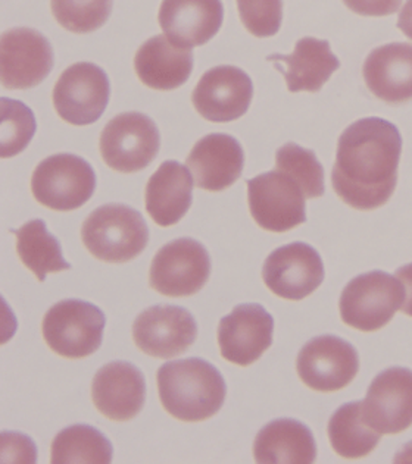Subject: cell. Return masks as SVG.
<instances>
[{
    "instance_id": "cb8c5ba5",
    "label": "cell",
    "mask_w": 412,
    "mask_h": 464,
    "mask_svg": "<svg viewBox=\"0 0 412 464\" xmlns=\"http://www.w3.org/2000/svg\"><path fill=\"white\" fill-rule=\"evenodd\" d=\"M137 77L153 90H175L191 78L193 54L163 35H155L142 44L134 58Z\"/></svg>"
},
{
    "instance_id": "d6a6232c",
    "label": "cell",
    "mask_w": 412,
    "mask_h": 464,
    "mask_svg": "<svg viewBox=\"0 0 412 464\" xmlns=\"http://www.w3.org/2000/svg\"><path fill=\"white\" fill-rule=\"evenodd\" d=\"M343 4L358 15L387 16L401 8L402 0H343Z\"/></svg>"
},
{
    "instance_id": "f546056e",
    "label": "cell",
    "mask_w": 412,
    "mask_h": 464,
    "mask_svg": "<svg viewBox=\"0 0 412 464\" xmlns=\"http://www.w3.org/2000/svg\"><path fill=\"white\" fill-rule=\"evenodd\" d=\"M277 169L284 170L304 188L307 198H319L324 194V169L314 151L298 144H284L277 150Z\"/></svg>"
},
{
    "instance_id": "4dcf8cb0",
    "label": "cell",
    "mask_w": 412,
    "mask_h": 464,
    "mask_svg": "<svg viewBox=\"0 0 412 464\" xmlns=\"http://www.w3.org/2000/svg\"><path fill=\"white\" fill-rule=\"evenodd\" d=\"M51 8L59 25L71 33L87 34L108 21L113 0H51Z\"/></svg>"
},
{
    "instance_id": "ba28073f",
    "label": "cell",
    "mask_w": 412,
    "mask_h": 464,
    "mask_svg": "<svg viewBox=\"0 0 412 464\" xmlns=\"http://www.w3.org/2000/svg\"><path fill=\"white\" fill-rule=\"evenodd\" d=\"M158 127L141 112L120 113L101 134V155L113 170L132 174L148 168L160 151Z\"/></svg>"
},
{
    "instance_id": "d6986e66",
    "label": "cell",
    "mask_w": 412,
    "mask_h": 464,
    "mask_svg": "<svg viewBox=\"0 0 412 464\" xmlns=\"http://www.w3.org/2000/svg\"><path fill=\"white\" fill-rule=\"evenodd\" d=\"M160 25L180 47L203 46L215 37L224 20L221 0H162Z\"/></svg>"
},
{
    "instance_id": "9c48e42d",
    "label": "cell",
    "mask_w": 412,
    "mask_h": 464,
    "mask_svg": "<svg viewBox=\"0 0 412 464\" xmlns=\"http://www.w3.org/2000/svg\"><path fill=\"white\" fill-rule=\"evenodd\" d=\"M210 275V253L202 244L193 238H177L156 253L149 284L160 295L189 297L202 290Z\"/></svg>"
},
{
    "instance_id": "e0dca14e",
    "label": "cell",
    "mask_w": 412,
    "mask_h": 464,
    "mask_svg": "<svg viewBox=\"0 0 412 464\" xmlns=\"http://www.w3.org/2000/svg\"><path fill=\"white\" fill-rule=\"evenodd\" d=\"M274 319L260 304H240L218 326L221 356L230 363L250 366L272 344Z\"/></svg>"
},
{
    "instance_id": "52a82bcc",
    "label": "cell",
    "mask_w": 412,
    "mask_h": 464,
    "mask_svg": "<svg viewBox=\"0 0 412 464\" xmlns=\"http://www.w3.org/2000/svg\"><path fill=\"white\" fill-rule=\"evenodd\" d=\"M304 188L284 170L248 179V203L253 221L270 232H286L307 222Z\"/></svg>"
},
{
    "instance_id": "5bb4252c",
    "label": "cell",
    "mask_w": 412,
    "mask_h": 464,
    "mask_svg": "<svg viewBox=\"0 0 412 464\" xmlns=\"http://www.w3.org/2000/svg\"><path fill=\"white\" fill-rule=\"evenodd\" d=\"M262 279L274 295L284 300L299 302L323 284V260L309 244H288L267 257L262 267Z\"/></svg>"
},
{
    "instance_id": "f1b7e54d",
    "label": "cell",
    "mask_w": 412,
    "mask_h": 464,
    "mask_svg": "<svg viewBox=\"0 0 412 464\" xmlns=\"http://www.w3.org/2000/svg\"><path fill=\"white\" fill-rule=\"evenodd\" d=\"M34 113L23 102L0 99V156L14 158L27 149L35 134Z\"/></svg>"
},
{
    "instance_id": "30bf717a",
    "label": "cell",
    "mask_w": 412,
    "mask_h": 464,
    "mask_svg": "<svg viewBox=\"0 0 412 464\" xmlns=\"http://www.w3.org/2000/svg\"><path fill=\"white\" fill-rule=\"evenodd\" d=\"M109 78L101 66L78 63L64 71L54 89V105L65 122L94 124L109 103Z\"/></svg>"
},
{
    "instance_id": "1f68e13d",
    "label": "cell",
    "mask_w": 412,
    "mask_h": 464,
    "mask_svg": "<svg viewBox=\"0 0 412 464\" xmlns=\"http://www.w3.org/2000/svg\"><path fill=\"white\" fill-rule=\"evenodd\" d=\"M246 30L265 39L276 35L283 21V0H236Z\"/></svg>"
},
{
    "instance_id": "d4e9b609",
    "label": "cell",
    "mask_w": 412,
    "mask_h": 464,
    "mask_svg": "<svg viewBox=\"0 0 412 464\" xmlns=\"http://www.w3.org/2000/svg\"><path fill=\"white\" fill-rule=\"evenodd\" d=\"M253 457L260 464H311L317 459V445L307 425L279 419L258 432Z\"/></svg>"
},
{
    "instance_id": "6da1fadb",
    "label": "cell",
    "mask_w": 412,
    "mask_h": 464,
    "mask_svg": "<svg viewBox=\"0 0 412 464\" xmlns=\"http://www.w3.org/2000/svg\"><path fill=\"white\" fill-rule=\"evenodd\" d=\"M402 137L392 122L364 118L342 132L331 172L340 200L357 210L386 205L397 188Z\"/></svg>"
},
{
    "instance_id": "4fadbf2b",
    "label": "cell",
    "mask_w": 412,
    "mask_h": 464,
    "mask_svg": "<svg viewBox=\"0 0 412 464\" xmlns=\"http://www.w3.org/2000/svg\"><path fill=\"white\" fill-rule=\"evenodd\" d=\"M198 338L195 317L184 307L161 304L143 310L132 324L139 350L156 359H172L187 352Z\"/></svg>"
},
{
    "instance_id": "44dd1931",
    "label": "cell",
    "mask_w": 412,
    "mask_h": 464,
    "mask_svg": "<svg viewBox=\"0 0 412 464\" xmlns=\"http://www.w3.org/2000/svg\"><path fill=\"white\" fill-rule=\"evenodd\" d=\"M362 75L374 96L390 105L412 101V44L390 43L367 56Z\"/></svg>"
},
{
    "instance_id": "5b68a950",
    "label": "cell",
    "mask_w": 412,
    "mask_h": 464,
    "mask_svg": "<svg viewBox=\"0 0 412 464\" xmlns=\"http://www.w3.org/2000/svg\"><path fill=\"white\" fill-rule=\"evenodd\" d=\"M405 290L399 279L373 271L352 279L338 302L340 317L350 328L374 333L387 325L402 309Z\"/></svg>"
},
{
    "instance_id": "ac0fdd59",
    "label": "cell",
    "mask_w": 412,
    "mask_h": 464,
    "mask_svg": "<svg viewBox=\"0 0 412 464\" xmlns=\"http://www.w3.org/2000/svg\"><path fill=\"white\" fill-rule=\"evenodd\" d=\"M92 400L105 418L113 422H129L144 406L146 382L143 373L129 362L105 364L94 375Z\"/></svg>"
},
{
    "instance_id": "9a60e30c",
    "label": "cell",
    "mask_w": 412,
    "mask_h": 464,
    "mask_svg": "<svg viewBox=\"0 0 412 464\" xmlns=\"http://www.w3.org/2000/svg\"><path fill=\"white\" fill-rule=\"evenodd\" d=\"M253 97L250 75L238 66H215L206 71L191 94L199 115L211 122H231L245 115Z\"/></svg>"
},
{
    "instance_id": "ffe728a7",
    "label": "cell",
    "mask_w": 412,
    "mask_h": 464,
    "mask_svg": "<svg viewBox=\"0 0 412 464\" xmlns=\"http://www.w3.org/2000/svg\"><path fill=\"white\" fill-rule=\"evenodd\" d=\"M186 165L199 188L222 191L240 179L245 155L238 140L217 132L199 140Z\"/></svg>"
},
{
    "instance_id": "836d02e7",
    "label": "cell",
    "mask_w": 412,
    "mask_h": 464,
    "mask_svg": "<svg viewBox=\"0 0 412 464\" xmlns=\"http://www.w3.org/2000/svg\"><path fill=\"white\" fill-rule=\"evenodd\" d=\"M397 278L401 281L405 290V300L401 310L405 314L412 317V264L399 267Z\"/></svg>"
},
{
    "instance_id": "8992f818",
    "label": "cell",
    "mask_w": 412,
    "mask_h": 464,
    "mask_svg": "<svg viewBox=\"0 0 412 464\" xmlns=\"http://www.w3.org/2000/svg\"><path fill=\"white\" fill-rule=\"evenodd\" d=\"M96 190V174L86 159L71 153L49 156L32 177L35 200L47 209L71 212L86 205Z\"/></svg>"
},
{
    "instance_id": "3957f363",
    "label": "cell",
    "mask_w": 412,
    "mask_h": 464,
    "mask_svg": "<svg viewBox=\"0 0 412 464\" xmlns=\"http://www.w3.org/2000/svg\"><path fill=\"white\" fill-rule=\"evenodd\" d=\"M82 240L90 255L108 264L136 259L148 246L149 229L139 210L109 203L93 210L82 227Z\"/></svg>"
},
{
    "instance_id": "4316f807",
    "label": "cell",
    "mask_w": 412,
    "mask_h": 464,
    "mask_svg": "<svg viewBox=\"0 0 412 464\" xmlns=\"http://www.w3.org/2000/svg\"><path fill=\"white\" fill-rule=\"evenodd\" d=\"M16 234V252L21 262L44 283L47 274L70 271L71 265L64 259L63 248L56 237L47 231L42 219L27 222Z\"/></svg>"
},
{
    "instance_id": "484cf974",
    "label": "cell",
    "mask_w": 412,
    "mask_h": 464,
    "mask_svg": "<svg viewBox=\"0 0 412 464\" xmlns=\"http://www.w3.org/2000/svg\"><path fill=\"white\" fill-rule=\"evenodd\" d=\"M327 432L336 453L349 460L368 456L378 447L381 437V433L362 418V401L338 407L329 420Z\"/></svg>"
},
{
    "instance_id": "7c38bea8",
    "label": "cell",
    "mask_w": 412,
    "mask_h": 464,
    "mask_svg": "<svg viewBox=\"0 0 412 464\" xmlns=\"http://www.w3.org/2000/svg\"><path fill=\"white\" fill-rule=\"evenodd\" d=\"M54 68L51 43L33 28H12L0 40V80L5 89L27 90Z\"/></svg>"
},
{
    "instance_id": "277c9868",
    "label": "cell",
    "mask_w": 412,
    "mask_h": 464,
    "mask_svg": "<svg viewBox=\"0 0 412 464\" xmlns=\"http://www.w3.org/2000/svg\"><path fill=\"white\" fill-rule=\"evenodd\" d=\"M106 317L92 303L68 298L47 310L42 334L52 352L66 359H84L98 352Z\"/></svg>"
},
{
    "instance_id": "603a6c76",
    "label": "cell",
    "mask_w": 412,
    "mask_h": 464,
    "mask_svg": "<svg viewBox=\"0 0 412 464\" xmlns=\"http://www.w3.org/2000/svg\"><path fill=\"white\" fill-rule=\"evenodd\" d=\"M193 177L177 160H165L144 191L146 210L155 224L172 227L183 219L193 200Z\"/></svg>"
},
{
    "instance_id": "e575fe53",
    "label": "cell",
    "mask_w": 412,
    "mask_h": 464,
    "mask_svg": "<svg viewBox=\"0 0 412 464\" xmlns=\"http://www.w3.org/2000/svg\"><path fill=\"white\" fill-rule=\"evenodd\" d=\"M397 28L412 40V0H407V4L404 5L397 18Z\"/></svg>"
},
{
    "instance_id": "7a4b0ae2",
    "label": "cell",
    "mask_w": 412,
    "mask_h": 464,
    "mask_svg": "<svg viewBox=\"0 0 412 464\" xmlns=\"http://www.w3.org/2000/svg\"><path fill=\"white\" fill-rule=\"evenodd\" d=\"M156 382L163 409L181 422H203L226 401V381L214 364L199 357L162 364Z\"/></svg>"
},
{
    "instance_id": "83f0119b",
    "label": "cell",
    "mask_w": 412,
    "mask_h": 464,
    "mask_svg": "<svg viewBox=\"0 0 412 464\" xmlns=\"http://www.w3.org/2000/svg\"><path fill=\"white\" fill-rule=\"evenodd\" d=\"M113 444L108 438L89 425H73L54 437L51 447L52 464H109Z\"/></svg>"
},
{
    "instance_id": "8fae6325",
    "label": "cell",
    "mask_w": 412,
    "mask_h": 464,
    "mask_svg": "<svg viewBox=\"0 0 412 464\" xmlns=\"http://www.w3.org/2000/svg\"><path fill=\"white\" fill-rule=\"evenodd\" d=\"M296 371L300 381L314 391L335 392L348 387L359 371L354 345L335 335H321L302 347Z\"/></svg>"
},
{
    "instance_id": "2e32d148",
    "label": "cell",
    "mask_w": 412,
    "mask_h": 464,
    "mask_svg": "<svg viewBox=\"0 0 412 464\" xmlns=\"http://www.w3.org/2000/svg\"><path fill=\"white\" fill-rule=\"evenodd\" d=\"M362 418L381 435H397L412 425V371L390 368L369 385Z\"/></svg>"
},
{
    "instance_id": "7402d4cb",
    "label": "cell",
    "mask_w": 412,
    "mask_h": 464,
    "mask_svg": "<svg viewBox=\"0 0 412 464\" xmlns=\"http://www.w3.org/2000/svg\"><path fill=\"white\" fill-rule=\"evenodd\" d=\"M267 61L284 75L290 93H317L340 68L330 43L314 37L300 39L292 54H270Z\"/></svg>"
}]
</instances>
